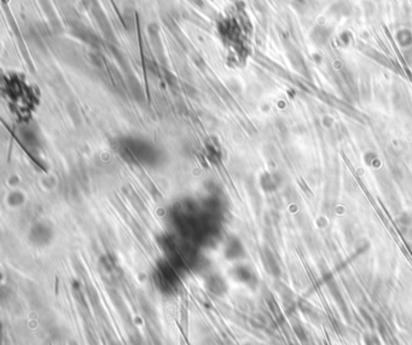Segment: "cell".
<instances>
[{
    "label": "cell",
    "instance_id": "4",
    "mask_svg": "<svg viewBox=\"0 0 412 345\" xmlns=\"http://www.w3.org/2000/svg\"><path fill=\"white\" fill-rule=\"evenodd\" d=\"M31 237H32V241H33L34 244L40 245L41 246V245L47 244L48 241H50L51 233L47 228H43L41 225L39 227L38 225V228L34 229V230L32 231Z\"/></svg>",
    "mask_w": 412,
    "mask_h": 345
},
{
    "label": "cell",
    "instance_id": "2",
    "mask_svg": "<svg viewBox=\"0 0 412 345\" xmlns=\"http://www.w3.org/2000/svg\"><path fill=\"white\" fill-rule=\"evenodd\" d=\"M5 93L9 98V104L15 107L19 115L31 114L37 104L38 97L31 84H28L21 75H9L5 82Z\"/></svg>",
    "mask_w": 412,
    "mask_h": 345
},
{
    "label": "cell",
    "instance_id": "1",
    "mask_svg": "<svg viewBox=\"0 0 412 345\" xmlns=\"http://www.w3.org/2000/svg\"><path fill=\"white\" fill-rule=\"evenodd\" d=\"M116 149L123 159L133 165L156 166L162 159V154L154 144L137 138L122 140L116 144Z\"/></svg>",
    "mask_w": 412,
    "mask_h": 345
},
{
    "label": "cell",
    "instance_id": "5",
    "mask_svg": "<svg viewBox=\"0 0 412 345\" xmlns=\"http://www.w3.org/2000/svg\"><path fill=\"white\" fill-rule=\"evenodd\" d=\"M207 286L210 291L216 293V295H223L226 289V283L222 277L219 276H212L208 282H207Z\"/></svg>",
    "mask_w": 412,
    "mask_h": 345
},
{
    "label": "cell",
    "instance_id": "6",
    "mask_svg": "<svg viewBox=\"0 0 412 345\" xmlns=\"http://www.w3.org/2000/svg\"><path fill=\"white\" fill-rule=\"evenodd\" d=\"M237 248H242L241 245H239L237 241H230V244L228 245V247H226V257L230 258V259H235V258H238L241 257V253L242 251H237Z\"/></svg>",
    "mask_w": 412,
    "mask_h": 345
},
{
    "label": "cell",
    "instance_id": "3",
    "mask_svg": "<svg viewBox=\"0 0 412 345\" xmlns=\"http://www.w3.org/2000/svg\"><path fill=\"white\" fill-rule=\"evenodd\" d=\"M179 272L167 259L157 264L154 273L155 285L162 293H174L179 286Z\"/></svg>",
    "mask_w": 412,
    "mask_h": 345
}]
</instances>
